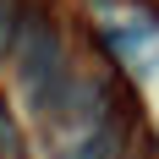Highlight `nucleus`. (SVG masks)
Segmentation results:
<instances>
[{"instance_id":"1","label":"nucleus","mask_w":159,"mask_h":159,"mask_svg":"<svg viewBox=\"0 0 159 159\" xmlns=\"http://www.w3.org/2000/svg\"><path fill=\"white\" fill-rule=\"evenodd\" d=\"M66 44L61 33L49 28L44 16H22V33H16V82L39 115L55 104V93L66 88Z\"/></svg>"},{"instance_id":"3","label":"nucleus","mask_w":159,"mask_h":159,"mask_svg":"<svg viewBox=\"0 0 159 159\" xmlns=\"http://www.w3.org/2000/svg\"><path fill=\"white\" fill-rule=\"evenodd\" d=\"M0 159H22V132H16V121L6 115V104H0Z\"/></svg>"},{"instance_id":"2","label":"nucleus","mask_w":159,"mask_h":159,"mask_svg":"<svg viewBox=\"0 0 159 159\" xmlns=\"http://www.w3.org/2000/svg\"><path fill=\"white\" fill-rule=\"evenodd\" d=\"M22 0H0V61L11 55V44H16V33H22Z\"/></svg>"}]
</instances>
